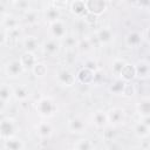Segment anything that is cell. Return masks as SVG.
Returning <instances> with one entry per match:
<instances>
[{
    "label": "cell",
    "instance_id": "6da1fadb",
    "mask_svg": "<svg viewBox=\"0 0 150 150\" xmlns=\"http://www.w3.org/2000/svg\"><path fill=\"white\" fill-rule=\"evenodd\" d=\"M35 110L36 112L43 117V118H49L53 117L56 114L57 110V105L55 103V101L49 97V96H42L38 100L36 104H35Z\"/></svg>",
    "mask_w": 150,
    "mask_h": 150
},
{
    "label": "cell",
    "instance_id": "7a4b0ae2",
    "mask_svg": "<svg viewBox=\"0 0 150 150\" xmlns=\"http://www.w3.org/2000/svg\"><path fill=\"white\" fill-rule=\"evenodd\" d=\"M18 123L13 117H4L0 120V137L2 139L16 136Z\"/></svg>",
    "mask_w": 150,
    "mask_h": 150
},
{
    "label": "cell",
    "instance_id": "3957f363",
    "mask_svg": "<svg viewBox=\"0 0 150 150\" xmlns=\"http://www.w3.org/2000/svg\"><path fill=\"white\" fill-rule=\"evenodd\" d=\"M108 124L111 125H121L127 120V112L122 107H112L107 111Z\"/></svg>",
    "mask_w": 150,
    "mask_h": 150
},
{
    "label": "cell",
    "instance_id": "277c9868",
    "mask_svg": "<svg viewBox=\"0 0 150 150\" xmlns=\"http://www.w3.org/2000/svg\"><path fill=\"white\" fill-rule=\"evenodd\" d=\"M56 82L62 87H73L76 82L75 75L67 68H60L56 71Z\"/></svg>",
    "mask_w": 150,
    "mask_h": 150
},
{
    "label": "cell",
    "instance_id": "5b68a950",
    "mask_svg": "<svg viewBox=\"0 0 150 150\" xmlns=\"http://www.w3.org/2000/svg\"><path fill=\"white\" fill-rule=\"evenodd\" d=\"M49 33L53 39L55 40H63L67 36V26L63 20H57L55 22L49 23Z\"/></svg>",
    "mask_w": 150,
    "mask_h": 150
},
{
    "label": "cell",
    "instance_id": "8992f818",
    "mask_svg": "<svg viewBox=\"0 0 150 150\" xmlns=\"http://www.w3.org/2000/svg\"><path fill=\"white\" fill-rule=\"evenodd\" d=\"M84 2H86L88 13H90L95 16L103 14L108 8V2H105L103 0H84Z\"/></svg>",
    "mask_w": 150,
    "mask_h": 150
},
{
    "label": "cell",
    "instance_id": "52a82bcc",
    "mask_svg": "<svg viewBox=\"0 0 150 150\" xmlns=\"http://www.w3.org/2000/svg\"><path fill=\"white\" fill-rule=\"evenodd\" d=\"M23 71H25V69L19 59L11 60L5 67V73L9 79H18L22 75Z\"/></svg>",
    "mask_w": 150,
    "mask_h": 150
},
{
    "label": "cell",
    "instance_id": "ba28073f",
    "mask_svg": "<svg viewBox=\"0 0 150 150\" xmlns=\"http://www.w3.org/2000/svg\"><path fill=\"white\" fill-rule=\"evenodd\" d=\"M61 42L59 40H55L53 38L46 40L42 45H41V48H42V53L47 56H56L59 55L60 50H61Z\"/></svg>",
    "mask_w": 150,
    "mask_h": 150
},
{
    "label": "cell",
    "instance_id": "9c48e42d",
    "mask_svg": "<svg viewBox=\"0 0 150 150\" xmlns=\"http://www.w3.org/2000/svg\"><path fill=\"white\" fill-rule=\"evenodd\" d=\"M135 68V77L138 80H148L150 76V63L148 60H138L136 64H134Z\"/></svg>",
    "mask_w": 150,
    "mask_h": 150
},
{
    "label": "cell",
    "instance_id": "30bf717a",
    "mask_svg": "<svg viewBox=\"0 0 150 150\" xmlns=\"http://www.w3.org/2000/svg\"><path fill=\"white\" fill-rule=\"evenodd\" d=\"M143 33L138 30H130L124 38V45L128 48H138L143 43Z\"/></svg>",
    "mask_w": 150,
    "mask_h": 150
},
{
    "label": "cell",
    "instance_id": "8fae6325",
    "mask_svg": "<svg viewBox=\"0 0 150 150\" xmlns=\"http://www.w3.org/2000/svg\"><path fill=\"white\" fill-rule=\"evenodd\" d=\"M97 41H98V45H109L114 40V30L110 28V27H102L100 28L96 34H95Z\"/></svg>",
    "mask_w": 150,
    "mask_h": 150
},
{
    "label": "cell",
    "instance_id": "7c38bea8",
    "mask_svg": "<svg viewBox=\"0 0 150 150\" xmlns=\"http://www.w3.org/2000/svg\"><path fill=\"white\" fill-rule=\"evenodd\" d=\"M69 11L73 15H75L76 18H80V19H83L84 15L88 13L84 0H74V1L69 2Z\"/></svg>",
    "mask_w": 150,
    "mask_h": 150
},
{
    "label": "cell",
    "instance_id": "4fadbf2b",
    "mask_svg": "<svg viewBox=\"0 0 150 150\" xmlns=\"http://www.w3.org/2000/svg\"><path fill=\"white\" fill-rule=\"evenodd\" d=\"M94 73H95V71H93V70H90V69H88V68L82 67V68L77 71V74L75 75L76 81L80 82V83L83 84V86L93 84V81H94Z\"/></svg>",
    "mask_w": 150,
    "mask_h": 150
},
{
    "label": "cell",
    "instance_id": "5bb4252c",
    "mask_svg": "<svg viewBox=\"0 0 150 150\" xmlns=\"http://www.w3.org/2000/svg\"><path fill=\"white\" fill-rule=\"evenodd\" d=\"M87 129V124L84 120L81 117H73L68 121V130L73 134H83Z\"/></svg>",
    "mask_w": 150,
    "mask_h": 150
},
{
    "label": "cell",
    "instance_id": "9a60e30c",
    "mask_svg": "<svg viewBox=\"0 0 150 150\" xmlns=\"http://www.w3.org/2000/svg\"><path fill=\"white\" fill-rule=\"evenodd\" d=\"M22 46L25 48V52H28V53H34L41 47L40 45V41L36 36H33V35H28V36H25L23 40H22Z\"/></svg>",
    "mask_w": 150,
    "mask_h": 150
},
{
    "label": "cell",
    "instance_id": "2e32d148",
    "mask_svg": "<svg viewBox=\"0 0 150 150\" xmlns=\"http://www.w3.org/2000/svg\"><path fill=\"white\" fill-rule=\"evenodd\" d=\"M91 122L97 129H103L108 125V117L107 111L104 110H96L91 116Z\"/></svg>",
    "mask_w": 150,
    "mask_h": 150
},
{
    "label": "cell",
    "instance_id": "e0dca14e",
    "mask_svg": "<svg viewBox=\"0 0 150 150\" xmlns=\"http://www.w3.org/2000/svg\"><path fill=\"white\" fill-rule=\"evenodd\" d=\"M36 134L39 135L40 138H49L52 135H53V131H54V128L53 125L47 122V121H41L36 124Z\"/></svg>",
    "mask_w": 150,
    "mask_h": 150
},
{
    "label": "cell",
    "instance_id": "ac0fdd59",
    "mask_svg": "<svg viewBox=\"0 0 150 150\" xmlns=\"http://www.w3.org/2000/svg\"><path fill=\"white\" fill-rule=\"evenodd\" d=\"M22 67L25 70H32V68L34 67V64L38 62V57L34 53H28V52H23L21 54V56L19 57Z\"/></svg>",
    "mask_w": 150,
    "mask_h": 150
},
{
    "label": "cell",
    "instance_id": "d6986e66",
    "mask_svg": "<svg viewBox=\"0 0 150 150\" xmlns=\"http://www.w3.org/2000/svg\"><path fill=\"white\" fill-rule=\"evenodd\" d=\"M30 91L29 88L25 84H19L16 87H13V97L19 102H25L29 98Z\"/></svg>",
    "mask_w": 150,
    "mask_h": 150
},
{
    "label": "cell",
    "instance_id": "ffe728a7",
    "mask_svg": "<svg viewBox=\"0 0 150 150\" xmlns=\"http://www.w3.org/2000/svg\"><path fill=\"white\" fill-rule=\"evenodd\" d=\"M4 148L5 150H25V143L20 137L13 136L4 139Z\"/></svg>",
    "mask_w": 150,
    "mask_h": 150
},
{
    "label": "cell",
    "instance_id": "44dd1931",
    "mask_svg": "<svg viewBox=\"0 0 150 150\" xmlns=\"http://www.w3.org/2000/svg\"><path fill=\"white\" fill-rule=\"evenodd\" d=\"M118 79H121L122 81L124 82H132L135 77V68H134V64L131 63H128L125 62V64L123 66L120 75H118Z\"/></svg>",
    "mask_w": 150,
    "mask_h": 150
},
{
    "label": "cell",
    "instance_id": "7402d4cb",
    "mask_svg": "<svg viewBox=\"0 0 150 150\" xmlns=\"http://www.w3.org/2000/svg\"><path fill=\"white\" fill-rule=\"evenodd\" d=\"M1 25L5 30H12L20 27V20L14 15L6 14L4 18H1Z\"/></svg>",
    "mask_w": 150,
    "mask_h": 150
},
{
    "label": "cell",
    "instance_id": "603a6c76",
    "mask_svg": "<svg viewBox=\"0 0 150 150\" xmlns=\"http://www.w3.org/2000/svg\"><path fill=\"white\" fill-rule=\"evenodd\" d=\"M43 18L45 20L48 22V23H52V22H55L57 20H60L61 18V11L53 7L52 5H49L45 11H43Z\"/></svg>",
    "mask_w": 150,
    "mask_h": 150
},
{
    "label": "cell",
    "instance_id": "cb8c5ba5",
    "mask_svg": "<svg viewBox=\"0 0 150 150\" xmlns=\"http://www.w3.org/2000/svg\"><path fill=\"white\" fill-rule=\"evenodd\" d=\"M136 111L141 118L150 116V100H149V97L141 98V101L136 104Z\"/></svg>",
    "mask_w": 150,
    "mask_h": 150
},
{
    "label": "cell",
    "instance_id": "d4e9b609",
    "mask_svg": "<svg viewBox=\"0 0 150 150\" xmlns=\"http://www.w3.org/2000/svg\"><path fill=\"white\" fill-rule=\"evenodd\" d=\"M134 134L138 138H141V139L148 138L149 137V134H150V127L139 121V122H137V123L134 124Z\"/></svg>",
    "mask_w": 150,
    "mask_h": 150
},
{
    "label": "cell",
    "instance_id": "484cf974",
    "mask_svg": "<svg viewBox=\"0 0 150 150\" xmlns=\"http://www.w3.org/2000/svg\"><path fill=\"white\" fill-rule=\"evenodd\" d=\"M124 84H125L124 81H122V80L118 79V77H115V80L109 84L108 91H109L110 94H112V95H122Z\"/></svg>",
    "mask_w": 150,
    "mask_h": 150
},
{
    "label": "cell",
    "instance_id": "4316f807",
    "mask_svg": "<svg viewBox=\"0 0 150 150\" xmlns=\"http://www.w3.org/2000/svg\"><path fill=\"white\" fill-rule=\"evenodd\" d=\"M30 71H32V74H33L35 77L42 79V77H45V76L47 75V73H48V67H47V64H46L45 62L38 61V62L34 64V67L32 68Z\"/></svg>",
    "mask_w": 150,
    "mask_h": 150
},
{
    "label": "cell",
    "instance_id": "83f0119b",
    "mask_svg": "<svg viewBox=\"0 0 150 150\" xmlns=\"http://www.w3.org/2000/svg\"><path fill=\"white\" fill-rule=\"evenodd\" d=\"M12 97H13V87L8 83L0 84V100L8 103V101H11Z\"/></svg>",
    "mask_w": 150,
    "mask_h": 150
},
{
    "label": "cell",
    "instance_id": "f1b7e54d",
    "mask_svg": "<svg viewBox=\"0 0 150 150\" xmlns=\"http://www.w3.org/2000/svg\"><path fill=\"white\" fill-rule=\"evenodd\" d=\"M22 21L26 23V25H35L38 21H39V13L38 11L35 9H29L27 12L23 13V16H22Z\"/></svg>",
    "mask_w": 150,
    "mask_h": 150
},
{
    "label": "cell",
    "instance_id": "f546056e",
    "mask_svg": "<svg viewBox=\"0 0 150 150\" xmlns=\"http://www.w3.org/2000/svg\"><path fill=\"white\" fill-rule=\"evenodd\" d=\"M94 143L89 138H80L74 144V150H94Z\"/></svg>",
    "mask_w": 150,
    "mask_h": 150
},
{
    "label": "cell",
    "instance_id": "4dcf8cb0",
    "mask_svg": "<svg viewBox=\"0 0 150 150\" xmlns=\"http://www.w3.org/2000/svg\"><path fill=\"white\" fill-rule=\"evenodd\" d=\"M124 64H125V61L123 59L116 57V59L112 60L110 69H111V73H112V75L115 77H118V75H120V73H121V70H122V68H123Z\"/></svg>",
    "mask_w": 150,
    "mask_h": 150
},
{
    "label": "cell",
    "instance_id": "1f68e13d",
    "mask_svg": "<svg viewBox=\"0 0 150 150\" xmlns=\"http://www.w3.org/2000/svg\"><path fill=\"white\" fill-rule=\"evenodd\" d=\"M76 48H77L81 53H88V52L91 50L93 45H91L89 38L86 36V38H82V39L77 40V46H76Z\"/></svg>",
    "mask_w": 150,
    "mask_h": 150
},
{
    "label": "cell",
    "instance_id": "d6a6232c",
    "mask_svg": "<svg viewBox=\"0 0 150 150\" xmlns=\"http://www.w3.org/2000/svg\"><path fill=\"white\" fill-rule=\"evenodd\" d=\"M60 42H61V46H64L68 49H74L77 46V39L74 35H68L67 34V36L63 40H61Z\"/></svg>",
    "mask_w": 150,
    "mask_h": 150
},
{
    "label": "cell",
    "instance_id": "836d02e7",
    "mask_svg": "<svg viewBox=\"0 0 150 150\" xmlns=\"http://www.w3.org/2000/svg\"><path fill=\"white\" fill-rule=\"evenodd\" d=\"M11 4H12V6H14L16 9L23 11V13H25V12H27V11H29V9H32V5H30V2H29V1H27V0L12 1Z\"/></svg>",
    "mask_w": 150,
    "mask_h": 150
},
{
    "label": "cell",
    "instance_id": "e575fe53",
    "mask_svg": "<svg viewBox=\"0 0 150 150\" xmlns=\"http://www.w3.org/2000/svg\"><path fill=\"white\" fill-rule=\"evenodd\" d=\"M135 93H136V89H135V86L132 84V82H125L122 96H124V97H132L135 95Z\"/></svg>",
    "mask_w": 150,
    "mask_h": 150
},
{
    "label": "cell",
    "instance_id": "d590c367",
    "mask_svg": "<svg viewBox=\"0 0 150 150\" xmlns=\"http://www.w3.org/2000/svg\"><path fill=\"white\" fill-rule=\"evenodd\" d=\"M5 32H6L7 39H13V40L19 39V38L21 36V34H22L20 27H19V28H15V29H12V30H5Z\"/></svg>",
    "mask_w": 150,
    "mask_h": 150
},
{
    "label": "cell",
    "instance_id": "8d00e7d4",
    "mask_svg": "<svg viewBox=\"0 0 150 150\" xmlns=\"http://www.w3.org/2000/svg\"><path fill=\"white\" fill-rule=\"evenodd\" d=\"M103 80H104V74H103L100 69H97V70L94 73V81H93V84L100 86V84L103 82Z\"/></svg>",
    "mask_w": 150,
    "mask_h": 150
},
{
    "label": "cell",
    "instance_id": "74e56055",
    "mask_svg": "<svg viewBox=\"0 0 150 150\" xmlns=\"http://www.w3.org/2000/svg\"><path fill=\"white\" fill-rule=\"evenodd\" d=\"M84 68H88V69H90V70H93V71H96V70L98 69L97 62H96L94 59H87L86 62H84Z\"/></svg>",
    "mask_w": 150,
    "mask_h": 150
},
{
    "label": "cell",
    "instance_id": "f35d334b",
    "mask_svg": "<svg viewBox=\"0 0 150 150\" xmlns=\"http://www.w3.org/2000/svg\"><path fill=\"white\" fill-rule=\"evenodd\" d=\"M50 5L53 6V7H55V8H57V9H63V8H66L68 5H69V2L67 1V0H63V1H60V0H56V1H52L50 2Z\"/></svg>",
    "mask_w": 150,
    "mask_h": 150
},
{
    "label": "cell",
    "instance_id": "ab89813d",
    "mask_svg": "<svg viewBox=\"0 0 150 150\" xmlns=\"http://www.w3.org/2000/svg\"><path fill=\"white\" fill-rule=\"evenodd\" d=\"M83 20H84L87 23L91 25V23H95V22L97 21V16H95V15H93V14H90V13H87V14L84 15Z\"/></svg>",
    "mask_w": 150,
    "mask_h": 150
},
{
    "label": "cell",
    "instance_id": "60d3db41",
    "mask_svg": "<svg viewBox=\"0 0 150 150\" xmlns=\"http://www.w3.org/2000/svg\"><path fill=\"white\" fill-rule=\"evenodd\" d=\"M7 35H6V32L5 30H1L0 32V47H2V46H5L6 43H7Z\"/></svg>",
    "mask_w": 150,
    "mask_h": 150
},
{
    "label": "cell",
    "instance_id": "b9f144b4",
    "mask_svg": "<svg viewBox=\"0 0 150 150\" xmlns=\"http://www.w3.org/2000/svg\"><path fill=\"white\" fill-rule=\"evenodd\" d=\"M7 14V7H6V4L0 1V18H4L5 15Z\"/></svg>",
    "mask_w": 150,
    "mask_h": 150
},
{
    "label": "cell",
    "instance_id": "7bdbcfd3",
    "mask_svg": "<svg viewBox=\"0 0 150 150\" xmlns=\"http://www.w3.org/2000/svg\"><path fill=\"white\" fill-rule=\"evenodd\" d=\"M6 108H7V102H5V101L0 100V112H2Z\"/></svg>",
    "mask_w": 150,
    "mask_h": 150
}]
</instances>
